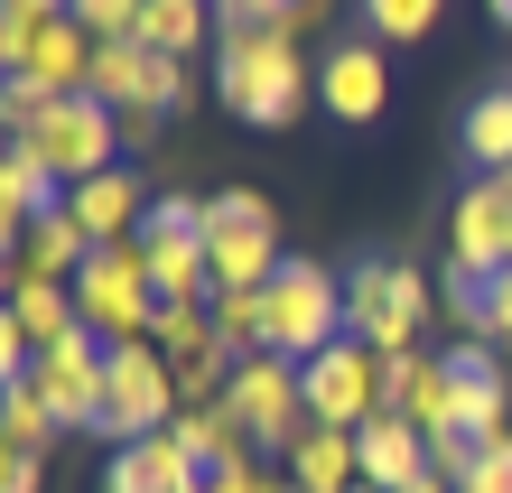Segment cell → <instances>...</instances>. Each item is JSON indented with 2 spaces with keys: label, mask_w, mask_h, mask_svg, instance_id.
I'll return each mask as SVG.
<instances>
[{
  "label": "cell",
  "mask_w": 512,
  "mask_h": 493,
  "mask_svg": "<svg viewBox=\"0 0 512 493\" xmlns=\"http://www.w3.org/2000/svg\"><path fill=\"white\" fill-rule=\"evenodd\" d=\"M215 94H224L233 121H252V131H289V121L317 103V66L298 56L289 28H224Z\"/></svg>",
  "instance_id": "6da1fadb"
},
{
  "label": "cell",
  "mask_w": 512,
  "mask_h": 493,
  "mask_svg": "<svg viewBox=\"0 0 512 493\" xmlns=\"http://www.w3.org/2000/svg\"><path fill=\"white\" fill-rule=\"evenodd\" d=\"M317 103H326V121H382V103H391V56H382V38L326 47V66H317Z\"/></svg>",
  "instance_id": "4fadbf2b"
},
{
  "label": "cell",
  "mask_w": 512,
  "mask_h": 493,
  "mask_svg": "<svg viewBox=\"0 0 512 493\" xmlns=\"http://www.w3.org/2000/svg\"><path fill=\"white\" fill-rule=\"evenodd\" d=\"M485 345L512 354V270H494V307H485Z\"/></svg>",
  "instance_id": "d590c367"
},
{
  "label": "cell",
  "mask_w": 512,
  "mask_h": 493,
  "mask_svg": "<svg viewBox=\"0 0 512 493\" xmlns=\"http://www.w3.org/2000/svg\"><path fill=\"white\" fill-rule=\"evenodd\" d=\"M94 47H103L94 28H75V19H47L38 38H28V56H19L10 75H28L38 94H84V75H94Z\"/></svg>",
  "instance_id": "e0dca14e"
},
{
  "label": "cell",
  "mask_w": 512,
  "mask_h": 493,
  "mask_svg": "<svg viewBox=\"0 0 512 493\" xmlns=\"http://www.w3.org/2000/svg\"><path fill=\"white\" fill-rule=\"evenodd\" d=\"M0 493H38V456H0Z\"/></svg>",
  "instance_id": "74e56055"
},
{
  "label": "cell",
  "mask_w": 512,
  "mask_h": 493,
  "mask_svg": "<svg viewBox=\"0 0 512 493\" xmlns=\"http://www.w3.org/2000/svg\"><path fill=\"white\" fill-rule=\"evenodd\" d=\"M466 159H475V177L512 168V84H494V94L466 103Z\"/></svg>",
  "instance_id": "d4e9b609"
},
{
  "label": "cell",
  "mask_w": 512,
  "mask_h": 493,
  "mask_svg": "<svg viewBox=\"0 0 512 493\" xmlns=\"http://www.w3.org/2000/svg\"><path fill=\"white\" fill-rule=\"evenodd\" d=\"M66 214L94 242H131L149 224V187H140V168H103V177H84V187H66Z\"/></svg>",
  "instance_id": "9a60e30c"
},
{
  "label": "cell",
  "mask_w": 512,
  "mask_h": 493,
  "mask_svg": "<svg viewBox=\"0 0 512 493\" xmlns=\"http://www.w3.org/2000/svg\"><path fill=\"white\" fill-rule=\"evenodd\" d=\"M10 326L28 335V354H47L66 335H84V307H75V289H10Z\"/></svg>",
  "instance_id": "cb8c5ba5"
},
{
  "label": "cell",
  "mask_w": 512,
  "mask_h": 493,
  "mask_svg": "<svg viewBox=\"0 0 512 493\" xmlns=\"http://www.w3.org/2000/svg\"><path fill=\"white\" fill-rule=\"evenodd\" d=\"M364 493H373V484H364Z\"/></svg>",
  "instance_id": "7bdbcfd3"
},
{
  "label": "cell",
  "mask_w": 512,
  "mask_h": 493,
  "mask_svg": "<svg viewBox=\"0 0 512 493\" xmlns=\"http://www.w3.org/2000/svg\"><path fill=\"white\" fill-rule=\"evenodd\" d=\"M187 94H196V84H187V56H159V75H149V103L177 121V112H187Z\"/></svg>",
  "instance_id": "836d02e7"
},
{
  "label": "cell",
  "mask_w": 512,
  "mask_h": 493,
  "mask_svg": "<svg viewBox=\"0 0 512 493\" xmlns=\"http://www.w3.org/2000/svg\"><path fill=\"white\" fill-rule=\"evenodd\" d=\"M112 121H122V149H159V140H168V112H159V103H122Z\"/></svg>",
  "instance_id": "d6a6232c"
},
{
  "label": "cell",
  "mask_w": 512,
  "mask_h": 493,
  "mask_svg": "<svg viewBox=\"0 0 512 493\" xmlns=\"http://www.w3.org/2000/svg\"><path fill=\"white\" fill-rule=\"evenodd\" d=\"M224 400H233V419H243V438L270 447V456H289V447L317 428V419H308V382H298L289 354H243Z\"/></svg>",
  "instance_id": "ba28073f"
},
{
  "label": "cell",
  "mask_w": 512,
  "mask_h": 493,
  "mask_svg": "<svg viewBox=\"0 0 512 493\" xmlns=\"http://www.w3.org/2000/svg\"><path fill=\"white\" fill-rule=\"evenodd\" d=\"M56 428H66V419L47 410V391H38V382H10V391H0V438H10V456H38Z\"/></svg>",
  "instance_id": "4316f807"
},
{
  "label": "cell",
  "mask_w": 512,
  "mask_h": 493,
  "mask_svg": "<svg viewBox=\"0 0 512 493\" xmlns=\"http://www.w3.org/2000/svg\"><path fill=\"white\" fill-rule=\"evenodd\" d=\"M66 19H75V28H94V38H140L149 0H66Z\"/></svg>",
  "instance_id": "f546056e"
},
{
  "label": "cell",
  "mask_w": 512,
  "mask_h": 493,
  "mask_svg": "<svg viewBox=\"0 0 512 493\" xmlns=\"http://www.w3.org/2000/svg\"><path fill=\"white\" fill-rule=\"evenodd\" d=\"M205 261H215V289H270L280 280V205L261 187H224L205 196Z\"/></svg>",
  "instance_id": "3957f363"
},
{
  "label": "cell",
  "mask_w": 512,
  "mask_h": 493,
  "mask_svg": "<svg viewBox=\"0 0 512 493\" xmlns=\"http://www.w3.org/2000/svg\"><path fill=\"white\" fill-rule=\"evenodd\" d=\"M289 484H298V493H364L354 428H308V438L289 447Z\"/></svg>",
  "instance_id": "ffe728a7"
},
{
  "label": "cell",
  "mask_w": 512,
  "mask_h": 493,
  "mask_svg": "<svg viewBox=\"0 0 512 493\" xmlns=\"http://www.w3.org/2000/svg\"><path fill=\"white\" fill-rule=\"evenodd\" d=\"M149 345L168 354V373H196V363H224V335H215V307H159Z\"/></svg>",
  "instance_id": "603a6c76"
},
{
  "label": "cell",
  "mask_w": 512,
  "mask_h": 493,
  "mask_svg": "<svg viewBox=\"0 0 512 493\" xmlns=\"http://www.w3.org/2000/svg\"><path fill=\"white\" fill-rule=\"evenodd\" d=\"M75 307L103 345H140L159 326V289H149V261L140 242H94V261L75 270Z\"/></svg>",
  "instance_id": "5b68a950"
},
{
  "label": "cell",
  "mask_w": 512,
  "mask_h": 493,
  "mask_svg": "<svg viewBox=\"0 0 512 493\" xmlns=\"http://www.w3.org/2000/svg\"><path fill=\"white\" fill-rule=\"evenodd\" d=\"M438 307L457 317V335H485V307H494V270H475V261H447V270H438Z\"/></svg>",
  "instance_id": "83f0119b"
},
{
  "label": "cell",
  "mask_w": 512,
  "mask_h": 493,
  "mask_svg": "<svg viewBox=\"0 0 512 493\" xmlns=\"http://www.w3.org/2000/svg\"><path fill=\"white\" fill-rule=\"evenodd\" d=\"M215 38V0H149V19H140V47H159V56H187Z\"/></svg>",
  "instance_id": "484cf974"
},
{
  "label": "cell",
  "mask_w": 512,
  "mask_h": 493,
  "mask_svg": "<svg viewBox=\"0 0 512 493\" xmlns=\"http://www.w3.org/2000/svg\"><path fill=\"white\" fill-rule=\"evenodd\" d=\"M447 261L512 270V196H503V177H475V187L447 205Z\"/></svg>",
  "instance_id": "5bb4252c"
},
{
  "label": "cell",
  "mask_w": 512,
  "mask_h": 493,
  "mask_svg": "<svg viewBox=\"0 0 512 493\" xmlns=\"http://www.w3.org/2000/svg\"><path fill=\"white\" fill-rule=\"evenodd\" d=\"M261 307H270V354L289 363H317L326 345H345V280L326 261H280Z\"/></svg>",
  "instance_id": "277c9868"
},
{
  "label": "cell",
  "mask_w": 512,
  "mask_h": 493,
  "mask_svg": "<svg viewBox=\"0 0 512 493\" xmlns=\"http://www.w3.org/2000/svg\"><path fill=\"white\" fill-rule=\"evenodd\" d=\"M38 214H66V177H56L47 159H28V149L10 140V159H0V224L28 233Z\"/></svg>",
  "instance_id": "44dd1931"
},
{
  "label": "cell",
  "mask_w": 512,
  "mask_h": 493,
  "mask_svg": "<svg viewBox=\"0 0 512 493\" xmlns=\"http://www.w3.org/2000/svg\"><path fill=\"white\" fill-rule=\"evenodd\" d=\"M177 447L205 466V484L215 475H233V466H252V438H243V419H233V400H205V410H177V428H168Z\"/></svg>",
  "instance_id": "d6986e66"
},
{
  "label": "cell",
  "mask_w": 512,
  "mask_h": 493,
  "mask_svg": "<svg viewBox=\"0 0 512 493\" xmlns=\"http://www.w3.org/2000/svg\"><path fill=\"white\" fill-rule=\"evenodd\" d=\"M401 493H457V484H447V475H419V484H401Z\"/></svg>",
  "instance_id": "f35d334b"
},
{
  "label": "cell",
  "mask_w": 512,
  "mask_h": 493,
  "mask_svg": "<svg viewBox=\"0 0 512 493\" xmlns=\"http://www.w3.org/2000/svg\"><path fill=\"white\" fill-rule=\"evenodd\" d=\"M103 354L112 345L84 326V335H66V345H47L38 363H28V382L47 391V410L66 419V428H94V438H103Z\"/></svg>",
  "instance_id": "30bf717a"
},
{
  "label": "cell",
  "mask_w": 512,
  "mask_h": 493,
  "mask_svg": "<svg viewBox=\"0 0 512 493\" xmlns=\"http://www.w3.org/2000/svg\"><path fill=\"white\" fill-rule=\"evenodd\" d=\"M354 456H364V484H373V493H401V484L429 475V438H419L410 419H391V410L354 428Z\"/></svg>",
  "instance_id": "ac0fdd59"
},
{
  "label": "cell",
  "mask_w": 512,
  "mask_h": 493,
  "mask_svg": "<svg viewBox=\"0 0 512 493\" xmlns=\"http://www.w3.org/2000/svg\"><path fill=\"white\" fill-rule=\"evenodd\" d=\"M503 196H512V168H503Z\"/></svg>",
  "instance_id": "60d3db41"
},
{
  "label": "cell",
  "mask_w": 512,
  "mask_h": 493,
  "mask_svg": "<svg viewBox=\"0 0 512 493\" xmlns=\"http://www.w3.org/2000/svg\"><path fill=\"white\" fill-rule=\"evenodd\" d=\"M28 159H47L66 187H84V177H103V168H122V121H112V103L94 94H56L38 121H28Z\"/></svg>",
  "instance_id": "52a82bcc"
},
{
  "label": "cell",
  "mask_w": 512,
  "mask_h": 493,
  "mask_svg": "<svg viewBox=\"0 0 512 493\" xmlns=\"http://www.w3.org/2000/svg\"><path fill=\"white\" fill-rule=\"evenodd\" d=\"M438 10H447V0H364V38L410 47V38H429V28H438Z\"/></svg>",
  "instance_id": "f1b7e54d"
},
{
  "label": "cell",
  "mask_w": 512,
  "mask_h": 493,
  "mask_svg": "<svg viewBox=\"0 0 512 493\" xmlns=\"http://www.w3.org/2000/svg\"><path fill=\"white\" fill-rule=\"evenodd\" d=\"M149 75H159V47H140V38H103L94 47V75H84V94L94 103H149Z\"/></svg>",
  "instance_id": "7402d4cb"
},
{
  "label": "cell",
  "mask_w": 512,
  "mask_h": 493,
  "mask_svg": "<svg viewBox=\"0 0 512 493\" xmlns=\"http://www.w3.org/2000/svg\"><path fill=\"white\" fill-rule=\"evenodd\" d=\"M298 382H308V419L317 428H364L382 419V354L373 345H326L317 363H298Z\"/></svg>",
  "instance_id": "9c48e42d"
},
{
  "label": "cell",
  "mask_w": 512,
  "mask_h": 493,
  "mask_svg": "<svg viewBox=\"0 0 512 493\" xmlns=\"http://www.w3.org/2000/svg\"><path fill=\"white\" fill-rule=\"evenodd\" d=\"M205 493H298L289 475H261V466H233V475H215Z\"/></svg>",
  "instance_id": "8d00e7d4"
},
{
  "label": "cell",
  "mask_w": 512,
  "mask_h": 493,
  "mask_svg": "<svg viewBox=\"0 0 512 493\" xmlns=\"http://www.w3.org/2000/svg\"><path fill=\"white\" fill-rule=\"evenodd\" d=\"M503 363H512V354H503Z\"/></svg>",
  "instance_id": "b9f144b4"
},
{
  "label": "cell",
  "mask_w": 512,
  "mask_h": 493,
  "mask_svg": "<svg viewBox=\"0 0 512 493\" xmlns=\"http://www.w3.org/2000/svg\"><path fill=\"white\" fill-rule=\"evenodd\" d=\"M382 410L391 419H410L419 438H447L457 428V373H447V354L429 363V354H382Z\"/></svg>",
  "instance_id": "7c38bea8"
},
{
  "label": "cell",
  "mask_w": 512,
  "mask_h": 493,
  "mask_svg": "<svg viewBox=\"0 0 512 493\" xmlns=\"http://www.w3.org/2000/svg\"><path fill=\"white\" fill-rule=\"evenodd\" d=\"M494 19H503V28H512V0H494Z\"/></svg>",
  "instance_id": "ab89813d"
},
{
  "label": "cell",
  "mask_w": 512,
  "mask_h": 493,
  "mask_svg": "<svg viewBox=\"0 0 512 493\" xmlns=\"http://www.w3.org/2000/svg\"><path fill=\"white\" fill-rule=\"evenodd\" d=\"M475 456H485V438H466V428H447V438H429V475L466 484V475H475Z\"/></svg>",
  "instance_id": "4dcf8cb0"
},
{
  "label": "cell",
  "mask_w": 512,
  "mask_h": 493,
  "mask_svg": "<svg viewBox=\"0 0 512 493\" xmlns=\"http://www.w3.org/2000/svg\"><path fill=\"white\" fill-rule=\"evenodd\" d=\"M429 307H438L429 270L391 261V252H373V261L345 270V335H354V345H373V354H410L419 326H429Z\"/></svg>",
  "instance_id": "7a4b0ae2"
},
{
  "label": "cell",
  "mask_w": 512,
  "mask_h": 493,
  "mask_svg": "<svg viewBox=\"0 0 512 493\" xmlns=\"http://www.w3.org/2000/svg\"><path fill=\"white\" fill-rule=\"evenodd\" d=\"M457 493H512V438H494L485 456H475V475H466Z\"/></svg>",
  "instance_id": "e575fe53"
},
{
  "label": "cell",
  "mask_w": 512,
  "mask_h": 493,
  "mask_svg": "<svg viewBox=\"0 0 512 493\" xmlns=\"http://www.w3.org/2000/svg\"><path fill=\"white\" fill-rule=\"evenodd\" d=\"M103 493H205V466L187 447L168 438H131V447H112V475H103Z\"/></svg>",
  "instance_id": "2e32d148"
},
{
  "label": "cell",
  "mask_w": 512,
  "mask_h": 493,
  "mask_svg": "<svg viewBox=\"0 0 512 493\" xmlns=\"http://www.w3.org/2000/svg\"><path fill=\"white\" fill-rule=\"evenodd\" d=\"M447 373H457V428L466 438H512V363L503 345H485V335H466V345H447Z\"/></svg>",
  "instance_id": "8fae6325"
},
{
  "label": "cell",
  "mask_w": 512,
  "mask_h": 493,
  "mask_svg": "<svg viewBox=\"0 0 512 493\" xmlns=\"http://www.w3.org/2000/svg\"><path fill=\"white\" fill-rule=\"evenodd\" d=\"M47 103H56V94H38V84H28V75H10V84H0V121H10L19 140H28V121H38Z\"/></svg>",
  "instance_id": "1f68e13d"
},
{
  "label": "cell",
  "mask_w": 512,
  "mask_h": 493,
  "mask_svg": "<svg viewBox=\"0 0 512 493\" xmlns=\"http://www.w3.org/2000/svg\"><path fill=\"white\" fill-rule=\"evenodd\" d=\"M159 428H177V373L168 354L149 345H112L103 354V438L131 447V438H159Z\"/></svg>",
  "instance_id": "8992f818"
}]
</instances>
